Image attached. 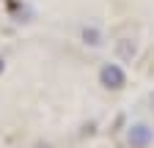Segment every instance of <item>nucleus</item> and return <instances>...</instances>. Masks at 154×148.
Returning <instances> with one entry per match:
<instances>
[{"instance_id": "nucleus-1", "label": "nucleus", "mask_w": 154, "mask_h": 148, "mask_svg": "<svg viewBox=\"0 0 154 148\" xmlns=\"http://www.w3.org/2000/svg\"><path fill=\"white\" fill-rule=\"evenodd\" d=\"M99 85L105 90H121L127 85V71L119 63H105L99 69Z\"/></svg>"}, {"instance_id": "nucleus-2", "label": "nucleus", "mask_w": 154, "mask_h": 148, "mask_svg": "<svg viewBox=\"0 0 154 148\" xmlns=\"http://www.w3.org/2000/svg\"><path fill=\"white\" fill-rule=\"evenodd\" d=\"M151 143H154V129L149 123L138 121L127 129V145L129 148H149Z\"/></svg>"}, {"instance_id": "nucleus-3", "label": "nucleus", "mask_w": 154, "mask_h": 148, "mask_svg": "<svg viewBox=\"0 0 154 148\" xmlns=\"http://www.w3.org/2000/svg\"><path fill=\"white\" fill-rule=\"evenodd\" d=\"M116 55H119L121 61H132L135 55H138V44L132 39H119L116 41Z\"/></svg>"}, {"instance_id": "nucleus-4", "label": "nucleus", "mask_w": 154, "mask_h": 148, "mask_svg": "<svg viewBox=\"0 0 154 148\" xmlns=\"http://www.w3.org/2000/svg\"><path fill=\"white\" fill-rule=\"evenodd\" d=\"M80 39H83V44H88V47H99V44H102V33L91 25V28H83Z\"/></svg>"}, {"instance_id": "nucleus-5", "label": "nucleus", "mask_w": 154, "mask_h": 148, "mask_svg": "<svg viewBox=\"0 0 154 148\" xmlns=\"http://www.w3.org/2000/svg\"><path fill=\"white\" fill-rule=\"evenodd\" d=\"M33 148H52V145H50V143H36Z\"/></svg>"}, {"instance_id": "nucleus-6", "label": "nucleus", "mask_w": 154, "mask_h": 148, "mask_svg": "<svg viewBox=\"0 0 154 148\" xmlns=\"http://www.w3.org/2000/svg\"><path fill=\"white\" fill-rule=\"evenodd\" d=\"M149 104H151V113H154V90L149 93Z\"/></svg>"}, {"instance_id": "nucleus-7", "label": "nucleus", "mask_w": 154, "mask_h": 148, "mask_svg": "<svg viewBox=\"0 0 154 148\" xmlns=\"http://www.w3.org/2000/svg\"><path fill=\"white\" fill-rule=\"evenodd\" d=\"M3 71H6V61H3V58H0V74H3Z\"/></svg>"}]
</instances>
